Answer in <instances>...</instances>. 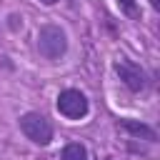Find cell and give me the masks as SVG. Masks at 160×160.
Instances as JSON below:
<instances>
[{
  "mask_svg": "<svg viewBox=\"0 0 160 160\" xmlns=\"http://www.w3.org/2000/svg\"><path fill=\"white\" fill-rule=\"evenodd\" d=\"M38 50L48 60H60L68 52V35L58 25H42L38 32Z\"/></svg>",
  "mask_w": 160,
  "mask_h": 160,
  "instance_id": "1",
  "label": "cell"
},
{
  "mask_svg": "<svg viewBox=\"0 0 160 160\" xmlns=\"http://www.w3.org/2000/svg\"><path fill=\"white\" fill-rule=\"evenodd\" d=\"M20 130L25 132L28 140H32L35 145H48L52 140V125L45 115L40 112H25L20 118Z\"/></svg>",
  "mask_w": 160,
  "mask_h": 160,
  "instance_id": "2",
  "label": "cell"
},
{
  "mask_svg": "<svg viewBox=\"0 0 160 160\" xmlns=\"http://www.w3.org/2000/svg\"><path fill=\"white\" fill-rule=\"evenodd\" d=\"M88 110H90L88 98H85L80 90L68 88V90H62V92L58 95V112L65 115L68 120H80V118L88 115Z\"/></svg>",
  "mask_w": 160,
  "mask_h": 160,
  "instance_id": "3",
  "label": "cell"
},
{
  "mask_svg": "<svg viewBox=\"0 0 160 160\" xmlns=\"http://www.w3.org/2000/svg\"><path fill=\"white\" fill-rule=\"evenodd\" d=\"M115 72H118V78L122 80V85H125L128 90H132V92H140V90L148 88V75H145V70H142L140 65L130 62V60H118V62H115Z\"/></svg>",
  "mask_w": 160,
  "mask_h": 160,
  "instance_id": "4",
  "label": "cell"
},
{
  "mask_svg": "<svg viewBox=\"0 0 160 160\" xmlns=\"http://www.w3.org/2000/svg\"><path fill=\"white\" fill-rule=\"evenodd\" d=\"M120 128H122V130H128V132H132V135H138V138H145V140H150V142H155V140H158L155 130H152L150 125L138 122V120H120Z\"/></svg>",
  "mask_w": 160,
  "mask_h": 160,
  "instance_id": "5",
  "label": "cell"
},
{
  "mask_svg": "<svg viewBox=\"0 0 160 160\" xmlns=\"http://www.w3.org/2000/svg\"><path fill=\"white\" fill-rule=\"evenodd\" d=\"M60 160H88V150L80 142H70V145H65Z\"/></svg>",
  "mask_w": 160,
  "mask_h": 160,
  "instance_id": "6",
  "label": "cell"
},
{
  "mask_svg": "<svg viewBox=\"0 0 160 160\" xmlns=\"http://www.w3.org/2000/svg\"><path fill=\"white\" fill-rule=\"evenodd\" d=\"M118 5L125 10V15H130V18H138V2H135V0H118Z\"/></svg>",
  "mask_w": 160,
  "mask_h": 160,
  "instance_id": "7",
  "label": "cell"
},
{
  "mask_svg": "<svg viewBox=\"0 0 160 160\" xmlns=\"http://www.w3.org/2000/svg\"><path fill=\"white\" fill-rule=\"evenodd\" d=\"M150 5H152V8L158 10V8H160V0H150Z\"/></svg>",
  "mask_w": 160,
  "mask_h": 160,
  "instance_id": "8",
  "label": "cell"
},
{
  "mask_svg": "<svg viewBox=\"0 0 160 160\" xmlns=\"http://www.w3.org/2000/svg\"><path fill=\"white\" fill-rule=\"evenodd\" d=\"M40 2H42V5H55L58 0H40Z\"/></svg>",
  "mask_w": 160,
  "mask_h": 160,
  "instance_id": "9",
  "label": "cell"
}]
</instances>
